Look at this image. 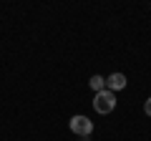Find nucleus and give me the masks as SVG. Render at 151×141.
I'll use <instances>...</instances> for the list:
<instances>
[{
    "mask_svg": "<svg viewBox=\"0 0 151 141\" xmlns=\"http://www.w3.org/2000/svg\"><path fill=\"white\" fill-rule=\"evenodd\" d=\"M113 109H116V93H111L108 88L101 91V93H96V98H93V111H96V114L108 116Z\"/></svg>",
    "mask_w": 151,
    "mask_h": 141,
    "instance_id": "f257e3e1",
    "label": "nucleus"
},
{
    "mask_svg": "<svg viewBox=\"0 0 151 141\" xmlns=\"http://www.w3.org/2000/svg\"><path fill=\"white\" fill-rule=\"evenodd\" d=\"M68 126H70V131H73L76 136H83V139H88V136L93 134V121L88 119V116H73V119L68 121Z\"/></svg>",
    "mask_w": 151,
    "mask_h": 141,
    "instance_id": "f03ea898",
    "label": "nucleus"
},
{
    "mask_svg": "<svg viewBox=\"0 0 151 141\" xmlns=\"http://www.w3.org/2000/svg\"><path fill=\"white\" fill-rule=\"evenodd\" d=\"M126 83H129V81H126V76H124V73H111V76L106 78V88H108L111 93L124 91V88H126Z\"/></svg>",
    "mask_w": 151,
    "mask_h": 141,
    "instance_id": "7ed1b4c3",
    "label": "nucleus"
},
{
    "mask_svg": "<svg viewBox=\"0 0 151 141\" xmlns=\"http://www.w3.org/2000/svg\"><path fill=\"white\" fill-rule=\"evenodd\" d=\"M88 86H91L93 93H101V91H106V78H103V76H91Z\"/></svg>",
    "mask_w": 151,
    "mask_h": 141,
    "instance_id": "20e7f679",
    "label": "nucleus"
},
{
    "mask_svg": "<svg viewBox=\"0 0 151 141\" xmlns=\"http://www.w3.org/2000/svg\"><path fill=\"white\" fill-rule=\"evenodd\" d=\"M144 111H146V116H151V96L144 101Z\"/></svg>",
    "mask_w": 151,
    "mask_h": 141,
    "instance_id": "39448f33",
    "label": "nucleus"
}]
</instances>
